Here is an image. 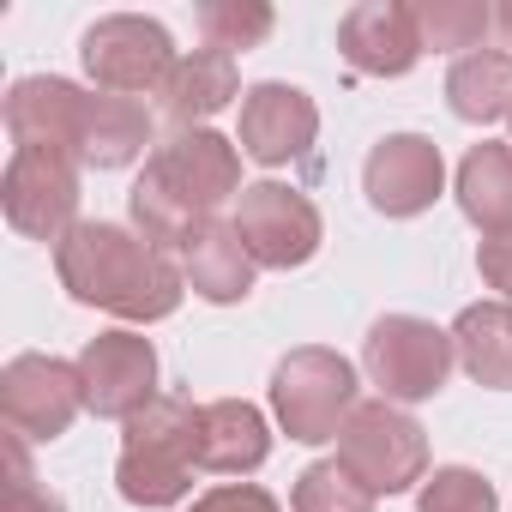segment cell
<instances>
[{
    "instance_id": "83f0119b",
    "label": "cell",
    "mask_w": 512,
    "mask_h": 512,
    "mask_svg": "<svg viewBox=\"0 0 512 512\" xmlns=\"http://www.w3.org/2000/svg\"><path fill=\"white\" fill-rule=\"evenodd\" d=\"M476 272L488 278V290H500L512 302V235L506 241H482L476 247Z\"/></svg>"
},
{
    "instance_id": "8fae6325",
    "label": "cell",
    "mask_w": 512,
    "mask_h": 512,
    "mask_svg": "<svg viewBox=\"0 0 512 512\" xmlns=\"http://www.w3.org/2000/svg\"><path fill=\"white\" fill-rule=\"evenodd\" d=\"M79 380H85V410L109 416V422H133L145 404H157V350L139 332H103L85 344L79 356Z\"/></svg>"
},
{
    "instance_id": "44dd1931",
    "label": "cell",
    "mask_w": 512,
    "mask_h": 512,
    "mask_svg": "<svg viewBox=\"0 0 512 512\" xmlns=\"http://www.w3.org/2000/svg\"><path fill=\"white\" fill-rule=\"evenodd\" d=\"M446 103H452V115L470 121V127L512 115V55H506V49L458 55L452 73H446Z\"/></svg>"
},
{
    "instance_id": "4fadbf2b",
    "label": "cell",
    "mask_w": 512,
    "mask_h": 512,
    "mask_svg": "<svg viewBox=\"0 0 512 512\" xmlns=\"http://www.w3.org/2000/svg\"><path fill=\"white\" fill-rule=\"evenodd\" d=\"M97 121V97H85L67 79H19L7 97V127L19 145L37 151H61L73 163H85V139Z\"/></svg>"
},
{
    "instance_id": "9c48e42d",
    "label": "cell",
    "mask_w": 512,
    "mask_h": 512,
    "mask_svg": "<svg viewBox=\"0 0 512 512\" xmlns=\"http://www.w3.org/2000/svg\"><path fill=\"white\" fill-rule=\"evenodd\" d=\"M0 205H7V223L19 235L61 247L73 217H79V169H73V157L13 145V163L0 175Z\"/></svg>"
},
{
    "instance_id": "ffe728a7",
    "label": "cell",
    "mask_w": 512,
    "mask_h": 512,
    "mask_svg": "<svg viewBox=\"0 0 512 512\" xmlns=\"http://www.w3.org/2000/svg\"><path fill=\"white\" fill-rule=\"evenodd\" d=\"M452 350L464 374L488 392H512V302H476L452 326Z\"/></svg>"
},
{
    "instance_id": "52a82bcc",
    "label": "cell",
    "mask_w": 512,
    "mask_h": 512,
    "mask_svg": "<svg viewBox=\"0 0 512 512\" xmlns=\"http://www.w3.org/2000/svg\"><path fill=\"white\" fill-rule=\"evenodd\" d=\"M229 223L241 229L253 266H272V272L308 266L314 253H320V235H326L314 199L296 193V187H284V181H253V187L241 193V205H235Z\"/></svg>"
},
{
    "instance_id": "f1b7e54d",
    "label": "cell",
    "mask_w": 512,
    "mask_h": 512,
    "mask_svg": "<svg viewBox=\"0 0 512 512\" xmlns=\"http://www.w3.org/2000/svg\"><path fill=\"white\" fill-rule=\"evenodd\" d=\"M0 512H67V500L49 494V488H37V482H13L7 500H0Z\"/></svg>"
},
{
    "instance_id": "2e32d148",
    "label": "cell",
    "mask_w": 512,
    "mask_h": 512,
    "mask_svg": "<svg viewBox=\"0 0 512 512\" xmlns=\"http://www.w3.org/2000/svg\"><path fill=\"white\" fill-rule=\"evenodd\" d=\"M272 458V428L266 416L241 404V398H217L199 404V470L211 476H253Z\"/></svg>"
},
{
    "instance_id": "d4e9b609",
    "label": "cell",
    "mask_w": 512,
    "mask_h": 512,
    "mask_svg": "<svg viewBox=\"0 0 512 512\" xmlns=\"http://www.w3.org/2000/svg\"><path fill=\"white\" fill-rule=\"evenodd\" d=\"M296 512H374V494L338 464V458H320L296 476V494H290Z\"/></svg>"
},
{
    "instance_id": "f546056e",
    "label": "cell",
    "mask_w": 512,
    "mask_h": 512,
    "mask_svg": "<svg viewBox=\"0 0 512 512\" xmlns=\"http://www.w3.org/2000/svg\"><path fill=\"white\" fill-rule=\"evenodd\" d=\"M494 25H500V31H506V43H512V0H506L500 13H494Z\"/></svg>"
},
{
    "instance_id": "ba28073f",
    "label": "cell",
    "mask_w": 512,
    "mask_h": 512,
    "mask_svg": "<svg viewBox=\"0 0 512 512\" xmlns=\"http://www.w3.org/2000/svg\"><path fill=\"white\" fill-rule=\"evenodd\" d=\"M139 181H151L157 193H169L181 211H193L199 223H217L211 211L223 205V199H241L247 187H241V157H235V145L223 139V133H211V127H199V133H175L151 163H145V175Z\"/></svg>"
},
{
    "instance_id": "8992f818",
    "label": "cell",
    "mask_w": 512,
    "mask_h": 512,
    "mask_svg": "<svg viewBox=\"0 0 512 512\" xmlns=\"http://www.w3.org/2000/svg\"><path fill=\"white\" fill-rule=\"evenodd\" d=\"M85 55V73L97 79L103 97H139V91H163V79L175 73V43L157 19H139V13H109L85 31L79 43Z\"/></svg>"
},
{
    "instance_id": "cb8c5ba5",
    "label": "cell",
    "mask_w": 512,
    "mask_h": 512,
    "mask_svg": "<svg viewBox=\"0 0 512 512\" xmlns=\"http://www.w3.org/2000/svg\"><path fill=\"white\" fill-rule=\"evenodd\" d=\"M278 13L266 7V0H211V7H199V31L217 55H235V49H260L272 37Z\"/></svg>"
},
{
    "instance_id": "7402d4cb",
    "label": "cell",
    "mask_w": 512,
    "mask_h": 512,
    "mask_svg": "<svg viewBox=\"0 0 512 512\" xmlns=\"http://www.w3.org/2000/svg\"><path fill=\"white\" fill-rule=\"evenodd\" d=\"M151 145V115L133 97H97V121L85 139V169H121Z\"/></svg>"
},
{
    "instance_id": "4dcf8cb0",
    "label": "cell",
    "mask_w": 512,
    "mask_h": 512,
    "mask_svg": "<svg viewBox=\"0 0 512 512\" xmlns=\"http://www.w3.org/2000/svg\"><path fill=\"white\" fill-rule=\"evenodd\" d=\"M506 121H512V115H506Z\"/></svg>"
},
{
    "instance_id": "5b68a950",
    "label": "cell",
    "mask_w": 512,
    "mask_h": 512,
    "mask_svg": "<svg viewBox=\"0 0 512 512\" xmlns=\"http://www.w3.org/2000/svg\"><path fill=\"white\" fill-rule=\"evenodd\" d=\"M338 464L380 500V494H404L422 482L428 470V434L416 428V416H404L398 404L374 398L356 404V416L338 434Z\"/></svg>"
},
{
    "instance_id": "5bb4252c",
    "label": "cell",
    "mask_w": 512,
    "mask_h": 512,
    "mask_svg": "<svg viewBox=\"0 0 512 512\" xmlns=\"http://www.w3.org/2000/svg\"><path fill=\"white\" fill-rule=\"evenodd\" d=\"M314 139H320V109H314L308 91L266 79V85H253V91L241 97V151H247L253 163L284 169V163L308 157Z\"/></svg>"
},
{
    "instance_id": "3957f363",
    "label": "cell",
    "mask_w": 512,
    "mask_h": 512,
    "mask_svg": "<svg viewBox=\"0 0 512 512\" xmlns=\"http://www.w3.org/2000/svg\"><path fill=\"white\" fill-rule=\"evenodd\" d=\"M272 416L302 446L338 440L344 422L356 416V368L338 350H320V344L290 350L272 368Z\"/></svg>"
},
{
    "instance_id": "603a6c76",
    "label": "cell",
    "mask_w": 512,
    "mask_h": 512,
    "mask_svg": "<svg viewBox=\"0 0 512 512\" xmlns=\"http://www.w3.org/2000/svg\"><path fill=\"white\" fill-rule=\"evenodd\" d=\"M416 31L422 49H482V37L494 31V7L482 0H422L416 7Z\"/></svg>"
},
{
    "instance_id": "30bf717a",
    "label": "cell",
    "mask_w": 512,
    "mask_h": 512,
    "mask_svg": "<svg viewBox=\"0 0 512 512\" xmlns=\"http://www.w3.org/2000/svg\"><path fill=\"white\" fill-rule=\"evenodd\" d=\"M85 410V380L79 362L61 356H13L0 374V416L25 440H61L73 416Z\"/></svg>"
},
{
    "instance_id": "7a4b0ae2",
    "label": "cell",
    "mask_w": 512,
    "mask_h": 512,
    "mask_svg": "<svg viewBox=\"0 0 512 512\" xmlns=\"http://www.w3.org/2000/svg\"><path fill=\"white\" fill-rule=\"evenodd\" d=\"M193 464H199V410L193 398H157L145 404L127 434H121V458H115V488L127 506H175L193 488Z\"/></svg>"
},
{
    "instance_id": "ac0fdd59",
    "label": "cell",
    "mask_w": 512,
    "mask_h": 512,
    "mask_svg": "<svg viewBox=\"0 0 512 512\" xmlns=\"http://www.w3.org/2000/svg\"><path fill=\"white\" fill-rule=\"evenodd\" d=\"M253 253H247V241H241V229L235 223H211L187 253H181V278L193 284V296H205V302H217V308H229V302H247L253 296Z\"/></svg>"
},
{
    "instance_id": "7c38bea8",
    "label": "cell",
    "mask_w": 512,
    "mask_h": 512,
    "mask_svg": "<svg viewBox=\"0 0 512 512\" xmlns=\"http://www.w3.org/2000/svg\"><path fill=\"white\" fill-rule=\"evenodd\" d=\"M362 187L380 217H422L446 187L440 145L422 133H386L362 163Z\"/></svg>"
},
{
    "instance_id": "484cf974",
    "label": "cell",
    "mask_w": 512,
    "mask_h": 512,
    "mask_svg": "<svg viewBox=\"0 0 512 512\" xmlns=\"http://www.w3.org/2000/svg\"><path fill=\"white\" fill-rule=\"evenodd\" d=\"M416 512H500V500H494V482L488 476H476L464 464H446V470H434L422 482Z\"/></svg>"
},
{
    "instance_id": "9a60e30c",
    "label": "cell",
    "mask_w": 512,
    "mask_h": 512,
    "mask_svg": "<svg viewBox=\"0 0 512 512\" xmlns=\"http://www.w3.org/2000/svg\"><path fill=\"white\" fill-rule=\"evenodd\" d=\"M338 49L368 79H404L422 61L416 7H404V0H362V7H350L344 25H338Z\"/></svg>"
},
{
    "instance_id": "4316f807",
    "label": "cell",
    "mask_w": 512,
    "mask_h": 512,
    "mask_svg": "<svg viewBox=\"0 0 512 512\" xmlns=\"http://www.w3.org/2000/svg\"><path fill=\"white\" fill-rule=\"evenodd\" d=\"M193 512H278V500L266 488H253V482H223V488L199 494Z\"/></svg>"
},
{
    "instance_id": "e0dca14e",
    "label": "cell",
    "mask_w": 512,
    "mask_h": 512,
    "mask_svg": "<svg viewBox=\"0 0 512 512\" xmlns=\"http://www.w3.org/2000/svg\"><path fill=\"white\" fill-rule=\"evenodd\" d=\"M235 55H217V49H193L175 61V73L163 79V121H175L181 133H199V121H211L217 109H229L235 97Z\"/></svg>"
},
{
    "instance_id": "277c9868",
    "label": "cell",
    "mask_w": 512,
    "mask_h": 512,
    "mask_svg": "<svg viewBox=\"0 0 512 512\" xmlns=\"http://www.w3.org/2000/svg\"><path fill=\"white\" fill-rule=\"evenodd\" d=\"M452 362H458L452 332H440L434 320H416V314H386L362 338V368L386 392V404L434 398L452 380Z\"/></svg>"
},
{
    "instance_id": "d6986e66",
    "label": "cell",
    "mask_w": 512,
    "mask_h": 512,
    "mask_svg": "<svg viewBox=\"0 0 512 512\" xmlns=\"http://www.w3.org/2000/svg\"><path fill=\"white\" fill-rule=\"evenodd\" d=\"M458 205L464 217L488 235H512V145H470L458 163Z\"/></svg>"
},
{
    "instance_id": "6da1fadb",
    "label": "cell",
    "mask_w": 512,
    "mask_h": 512,
    "mask_svg": "<svg viewBox=\"0 0 512 512\" xmlns=\"http://www.w3.org/2000/svg\"><path fill=\"white\" fill-rule=\"evenodd\" d=\"M55 272L73 302L139 326L169 320L187 296V278L169 266V253H157L145 235H127L121 223H73L55 247Z\"/></svg>"
}]
</instances>
